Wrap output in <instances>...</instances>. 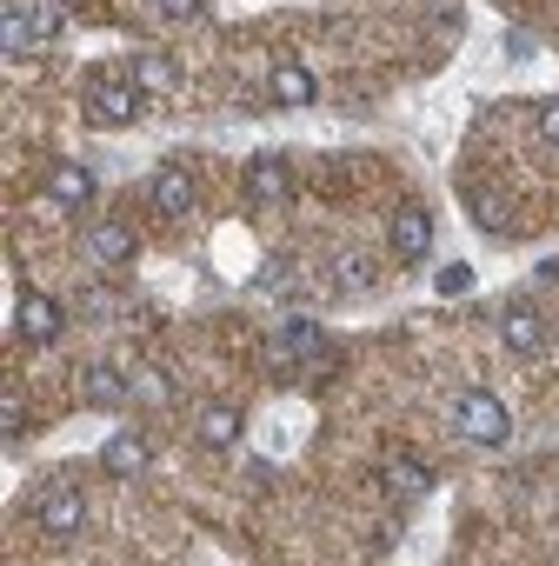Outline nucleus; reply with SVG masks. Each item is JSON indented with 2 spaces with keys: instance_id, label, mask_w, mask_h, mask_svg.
<instances>
[{
  "instance_id": "5",
  "label": "nucleus",
  "mask_w": 559,
  "mask_h": 566,
  "mask_svg": "<svg viewBox=\"0 0 559 566\" xmlns=\"http://www.w3.org/2000/svg\"><path fill=\"white\" fill-rule=\"evenodd\" d=\"M320 347H327V340H320V327H314L307 314H294L287 327L273 334V374H294V367H307Z\"/></svg>"
},
{
  "instance_id": "13",
  "label": "nucleus",
  "mask_w": 559,
  "mask_h": 566,
  "mask_svg": "<svg viewBox=\"0 0 559 566\" xmlns=\"http://www.w3.org/2000/svg\"><path fill=\"white\" fill-rule=\"evenodd\" d=\"M87 260H94V266H120V260H134V227H120V220L87 227Z\"/></svg>"
},
{
  "instance_id": "11",
  "label": "nucleus",
  "mask_w": 559,
  "mask_h": 566,
  "mask_svg": "<svg viewBox=\"0 0 559 566\" xmlns=\"http://www.w3.org/2000/svg\"><path fill=\"white\" fill-rule=\"evenodd\" d=\"M393 253H400V260H426V253H433V220H426V207H400V213H393Z\"/></svg>"
},
{
  "instance_id": "16",
  "label": "nucleus",
  "mask_w": 559,
  "mask_h": 566,
  "mask_svg": "<svg viewBox=\"0 0 559 566\" xmlns=\"http://www.w3.org/2000/svg\"><path fill=\"white\" fill-rule=\"evenodd\" d=\"M48 193H54V207H87L94 174H87V167H74V160H61V167L48 174Z\"/></svg>"
},
{
  "instance_id": "20",
  "label": "nucleus",
  "mask_w": 559,
  "mask_h": 566,
  "mask_svg": "<svg viewBox=\"0 0 559 566\" xmlns=\"http://www.w3.org/2000/svg\"><path fill=\"white\" fill-rule=\"evenodd\" d=\"M134 81H140L147 94H167V87H173V61H167V54H140V61H134Z\"/></svg>"
},
{
  "instance_id": "1",
  "label": "nucleus",
  "mask_w": 559,
  "mask_h": 566,
  "mask_svg": "<svg viewBox=\"0 0 559 566\" xmlns=\"http://www.w3.org/2000/svg\"><path fill=\"white\" fill-rule=\"evenodd\" d=\"M67 34V8L61 0H8V54L14 61H28V54H41V48H54Z\"/></svg>"
},
{
  "instance_id": "10",
  "label": "nucleus",
  "mask_w": 559,
  "mask_h": 566,
  "mask_svg": "<svg viewBox=\"0 0 559 566\" xmlns=\"http://www.w3.org/2000/svg\"><path fill=\"white\" fill-rule=\"evenodd\" d=\"M246 200H253V207H280V200H287V160H280V154H260V160L246 167Z\"/></svg>"
},
{
  "instance_id": "18",
  "label": "nucleus",
  "mask_w": 559,
  "mask_h": 566,
  "mask_svg": "<svg viewBox=\"0 0 559 566\" xmlns=\"http://www.w3.org/2000/svg\"><path fill=\"white\" fill-rule=\"evenodd\" d=\"M426 486H433L426 460H407V453H393V460H387V493H400V500H420Z\"/></svg>"
},
{
  "instance_id": "9",
  "label": "nucleus",
  "mask_w": 559,
  "mask_h": 566,
  "mask_svg": "<svg viewBox=\"0 0 559 566\" xmlns=\"http://www.w3.org/2000/svg\"><path fill=\"white\" fill-rule=\"evenodd\" d=\"M266 94H273L280 107H307V101L320 94V81H314L300 61H273V74H266Z\"/></svg>"
},
{
  "instance_id": "28",
  "label": "nucleus",
  "mask_w": 559,
  "mask_h": 566,
  "mask_svg": "<svg viewBox=\"0 0 559 566\" xmlns=\"http://www.w3.org/2000/svg\"><path fill=\"white\" fill-rule=\"evenodd\" d=\"M539 140H552V147H559V101H546V107H539Z\"/></svg>"
},
{
  "instance_id": "3",
  "label": "nucleus",
  "mask_w": 559,
  "mask_h": 566,
  "mask_svg": "<svg viewBox=\"0 0 559 566\" xmlns=\"http://www.w3.org/2000/svg\"><path fill=\"white\" fill-rule=\"evenodd\" d=\"M87 114H94V120H107V127H120V120H140V114H147V87H140L134 74H114V67H101V74L87 81Z\"/></svg>"
},
{
  "instance_id": "21",
  "label": "nucleus",
  "mask_w": 559,
  "mask_h": 566,
  "mask_svg": "<svg viewBox=\"0 0 559 566\" xmlns=\"http://www.w3.org/2000/svg\"><path fill=\"white\" fill-rule=\"evenodd\" d=\"M334 287H340V294H367V287H373L360 253H340V260H334Z\"/></svg>"
},
{
  "instance_id": "25",
  "label": "nucleus",
  "mask_w": 559,
  "mask_h": 566,
  "mask_svg": "<svg viewBox=\"0 0 559 566\" xmlns=\"http://www.w3.org/2000/svg\"><path fill=\"white\" fill-rule=\"evenodd\" d=\"M0 427H8V440L28 433V407H21V394H8V407H0Z\"/></svg>"
},
{
  "instance_id": "4",
  "label": "nucleus",
  "mask_w": 559,
  "mask_h": 566,
  "mask_svg": "<svg viewBox=\"0 0 559 566\" xmlns=\"http://www.w3.org/2000/svg\"><path fill=\"white\" fill-rule=\"evenodd\" d=\"M34 520H41V533H48V539H74V533H81V520H87V500H81V486L54 480V486L34 500Z\"/></svg>"
},
{
  "instance_id": "23",
  "label": "nucleus",
  "mask_w": 559,
  "mask_h": 566,
  "mask_svg": "<svg viewBox=\"0 0 559 566\" xmlns=\"http://www.w3.org/2000/svg\"><path fill=\"white\" fill-rule=\"evenodd\" d=\"M134 400H147V407H167V400H173L167 374H154V367H134Z\"/></svg>"
},
{
  "instance_id": "12",
  "label": "nucleus",
  "mask_w": 559,
  "mask_h": 566,
  "mask_svg": "<svg viewBox=\"0 0 559 566\" xmlns=\"http://www.w3.org/2000/svg\"><path fill=\"white\" fill-rule=\"evenodd\" d=\"M147 460H154L147 433H114V440L101 447V467H107L114 480H134V473H147Z\"/></svg>"
},
{
  "instance_id": "14",
  "label": "nucleus",
  "mask_w": 559,
  "mask_h": 566,
  "mask_svg": "<svg viewBox=\"0 0 559 566\" xmlns=\"http://www.w3.org/2000/svg\"><path fill=\"white\" fill-rule=\"evenodd\" d=\"M154 207H160L167 220H187V213H193V174H187V167H160V180H154Z\"/></svg>"
},
{
  "instance_id": "6",
  "label": "nucleus",
  "mask_w": 559,
  "mask_h": 566,
  "mask_svg": "<svg viewBox=\"0 0 559 566\" xmlns=\"http://www.w3.org/2000/svg\"><path fill=\"white\" fill-rule=\"evenodd\" d=\"M499 340H506L513 354H546V314L526 307V301H506V314H499Z\"/></svg>"
},
{
  "instance_id": "8",
  "label": "nucleus",
  "mask_w": 559,
  "mask_h": 566,
  "mask_svg": "<svg viewBox=\"0 0 559 566\" xmlns=\"http://www.w3.org/2000/svg\"><path fill=\"white\" fill-rule=\"evenodd\" d=\"M193 433H200V447L226 453V447L240 440V407H226V400H207V407H193Z\"/></svg>"
},
{
  "instance_id": "19",
  "label": "nucleus",
  "mask_w": 559,
  "mask_h": 566,
  "mask_svg": "<svg viewBox=\"0 0 559 566\" xmlns=\"http://www.w3.org/2000/svg\"><path fill=\"white\" fill-rule=\"evenodd\" d=\"M473 220H479L486 233H506V227H513V200L493 193V187H479V193H473Z\"/></svg>"
},
{
  "instance_id": "27",
  "label": "nucleus",
  "mask_w": 559,
  "mask_h": 566,
  "mask_svg": "<svg viewBox=\"0 0 559 566\" xmlns=\"http://www.w3.org/2000/svg\"><path fill=\"white\" fill-rule=\"evenodd\" d=\"M87 314H94V321H114V314H120V301H114V294H101V287H94V294H87Z\"/></svg>"
},
{
  "instance_id": "26",
  "label": "nucleus",
  "mask_w": 559,
  "mask_h": 566,
  "mask_svg": "<svg viewBox=\"0 0 559 566\" xmlns=\"http://www.w3.org/2000/svg\"><path fill=\"white\" fill-rule=\"evenodd\" d=\"M160 14H167V21H200L207 0H160Z\"/></svg>"
},
{
  "instance_id": "7",
  "label": "nucleus",
  "mask_w": 559,
  "mask_h": 566,
  "mask_svg": "<svg viewBox=\"0 0 559 566\" xmlns=\"http://www.w3.org/2000/svg\"><path fill=\"white\" fill-rule=\"evenodd\" d=\"M127 400H134V374H120L114 360H94V367H87V407L114 413V407H127Z\"/></svg>"
},
{
  "instance_id": "15",
  "label": "nucleus",
  "mask_w": 559,
  "mask_h": 566,
  "mask_svg": "<svg viewBox=\"0 0 559 566\" xmlns=\"http://www.w3.org/2000/svg\"><path fill=\"white\" fill-rule=\"evenodd\" d=\"M260 294H266V301H294V294H300V260H294V253H266Z\"/></svg>"
},
{
  "instance_id": "22",
  "label": "nucleus",
  "mask_w": 559,
  "mask_h": 566,
  "mask_svg": "<svg viewBox=\"0 0 559 566\" xmlns=\"http://www.w3.org/2000/svg\"><path fill=\"white\" fill-rule=\"evenodd\" d=\"M466 287H473V266H466V260H446V266L433 273V294H446V301H460Z\"/></svg>"
},
{
  "instance_id": "17",
  "label": "nucleus",
  "mask_w": 559,
  "mask_h": 566,
  "mask_svg": "<svg viewBox=\"0 0 559 566\" xmlns=\"http://www.w3.org/2000/svg\"><path fill=\"white\" fill-rule=\"evenodd\" d=\"M21 334H28L34 347H48V340L61 334V307H54L48 294H28V301H21Z\"/></svg>"
},
{
  "instance_id": "2",
  "label": "nucleus",
  "mask_w": 559,
  "mask_h": 566,
  "mask_svg": "<svg viewBox=\"0 0 559 566\" xmlns=\"http://www.w3.org/2000/svg\"><path fill=\"white\" fill-rule=\"evenodd\" d=\"M453 433L473 440V447H506V440H513V413H506L486 387H466V394L453 400Z\"/></svg>"
},
{
  "instance_id": "24",
  "label": "nucleus",
  "mask_w": 559,
  "mask_h": 566,
  "mask_svg": "<svg viewBox=\"0 0 559 566\" xmlns=\"http://www.w3.org/2000/svg\"><path fill=\"white\" fill-rule=\"evenodd\" d=\"M300 374H307V380H314V387H327V380H334V374H340V354H334V347H320V354H314V360H307V367H300Z\"/></svg>"
}]
</instances>
